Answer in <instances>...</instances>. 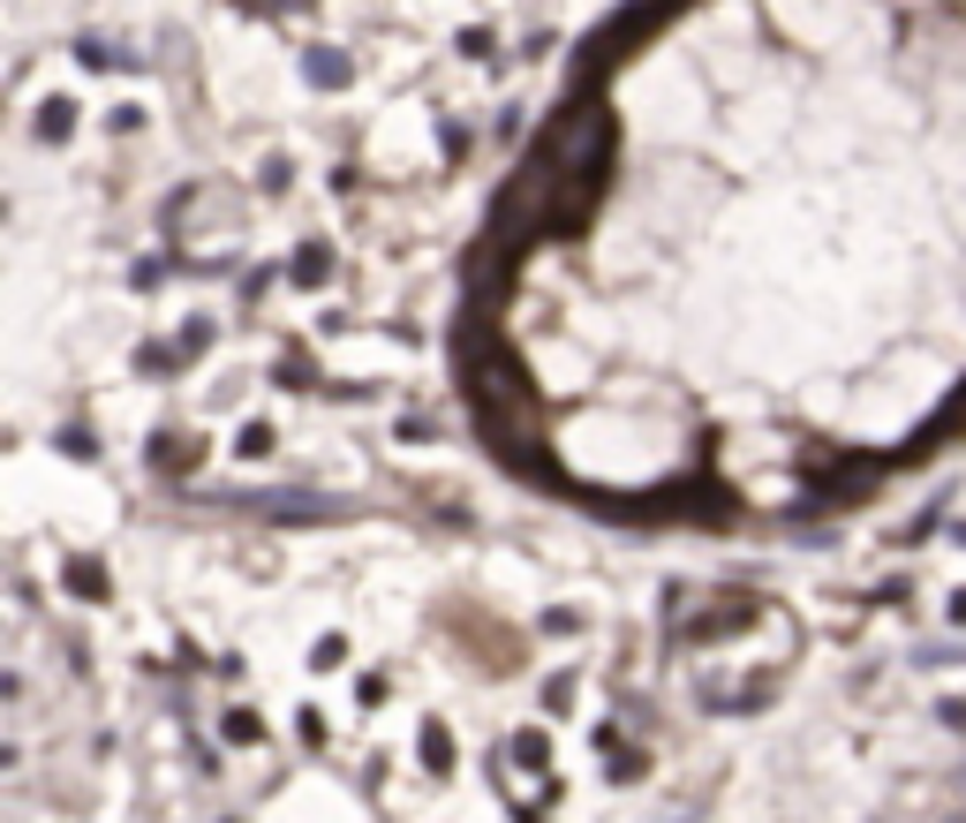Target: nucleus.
<instances>
[{
    "label": "nucleus",
    "instance_id": "f257e3e1",
    "mask_svg": "<svg viewBox=\"0 0 966 823\" xmlns=\"http://www.w3.org/2000/svg\"><path fill=\"white\" fill-rule=\"evenodd\" d=\"M612 144H620V122H612L604 91H574L544 122L537 159H544L559 181H612Z\"/></svg>",
    "mask_w": 966,
    "mask_h": 823
},
{
    "label": "nucleus",
    "instance_id": "f03ea898",
    "mask_svg": "<svg viewBox=\"0 0 966 823\" xmlns=\"http://www.w3.org/2000/svg\"><path fill=\"white\" fill-rule=\"evenodd\" d=\"M551 212H559V174L529 152V159L499 181V197H491V212H484V242L506 250V258H521L529 242L551 235Z\"/></svg>",
    "mask_w": 966,
    "mask_h": 823
},
{
    "label": "nucleus",
    "instance_id": "7ed1b4c3",
    "mask_svg": "<svg viewBox=\"0 0 966 823\" xmlns=\"http://www.w3.org/2000/svg\"><path fill=\"white\" fill-rule=\"evenodd\" d=\"M211 507L264 514V521H340V514H355V507L333 499V491H227V499H211Z\"/></svg>",
    "mask_w": 966,
    "mask_h": 823
},
{
    "label": "nucleus",
    "instance_id": "20e7f679",
    "mask_svg": "<svg viewBox=\"0 0 966 823\" xmlns=\"http://www.w3.org/2000/svg\"><path fill=\"white\" fill-rule=\"evenodd\" d=\"M347 76H355V61L340 53V45H302V84L310 91H347Z\"/></svg>",
    "mask_w": 966,
    "mask_h": 823
},
{
    "label": "nucleus",
    "instance_id": "39448f33",
    "mask_svg": "<svg viewBox=\"0 0 966 823\" xmlns=\"http://www.w3.org/2000/svg\"><path fill=\"white\" fill-rule=\"evenodd\" d=\"M288 280L294 288H325V280H333V242H302L288 258Z\"/></svg>",
    "mask_w": 966,
    "mask_h": 823
},
{
    "label": "nucleus",
    "instance_id": "423d86ee",
    "mask_svg": "<svg viewBox=\"0 0 966 823\" xmlns=\"http://www.w3.org/2000/svg\"><path fill=\"white\" fill-rule=\"evenodd\" d=\"M31 136L39 144H69L76 136V98H45L39 114H31Z\"/></svg>",
    "mask_w": 966,
    "mask_h": 823
},
{
    "label": "nucleus",
    "instance_id": "0eeeda50",
    "mask_svg": "<svg viewBox=\"0 0 966 823\" xmlns=\"http://www.w3.org/2000/svg\"><path fill=\"white\" fill-rule=\"evenodd\" d=\"M211 341H219V325H211V317H181V333H174V363H181V371H189V363H205Z\"/></svg>",
    "mask_w": 966,
    "mask_h": 823
},
{
    "label": "nucleus",
    "instance_id": "6e6552de",
    "mask_svg": "<svg viewBox=\"0 0 966 823\" xmlns=\"http://www.w3.org/2000/svg\"><path fill=\"white\" fill-rule=\"evenodd\" d=\"M61 582H69V597H84V605H106V597H114V582L98 574V560H69Z\"/></svg>",
    "mask_w": 966,
    "mask_h": 823
},
{
    "label": "nucleus",
    "instance_id": "1a4fd4ad",
    "mask_svg": "<svg viewBox=\"0 0 966 823\" xmlns=\"http://www.w3.org/2000/svg\"><path fill=\"white\" fill-rule=\"evenodd\" d=\"M197 454H205V446H197V438H174V431H159L152 438V469H181V477H189V469H197Z\"/></svg>",
    "mask_w": 966,
    "mask_h": 823
},
{
    "label": "nucleus",
    "instance_id": "9d476101",
    "mask_svg": "<svg viewBox=\"0 0 966 823\" xmlns=\"http://www.w3.org/2000/svg\"><path fill=\"white\" fill-rule=\"evenodd\" d=\"M423 763H430V771H438V779H446V771H454V733H446V726H438V718H430V726H423Z\"/></svg>",
    "mask_w": 966,
    "mask_h": 823
},
{
    "label": "nucleus",
    "instance_id": "9b49d317",
    "mask_svg": "<svg viewBox=\"0 0 966 823\" xmlns=\"http://www.w3.org/2000/svg\"><path fill=\"white\" fill-rule=\"evenodd\" d=\"M272 378H280V393H310V386H318L310 355H280V371H272Z\"/></svg>",
    "mask_w": 966,
    "mask_h": 823
},
{
    "label": "nucleus",
    "instance_id": "f8f14e48",
    "mask_svg": "<svg viewBox=\"0 0 966 823\" xmlns=\"http://www.w3.org/2000/svg\"><path fill=\"white\" fill-rule=\"evenodd\" d=\"M219 733L235 740V748H257V740H264V726H257L250 710H227V718H219Z\"/></svg>",
    "mask_w": 966,
    "mask_h": 823
},
{
    "label": "nucleus",
    "instance_id": "ddd939ff",
    "mask_svg": "<svg viewBox=\"0 0 966 823\" xmlns=\"http://www.w3.org/2000/svg\"><path fill=\"white\" fill-rule=\"evenodd\" d=\"M235 454H242V461H264V454H272V424H242V431H235Z\"/></svg>",
    "mask_w": 966,
    "mask_h": 823
},
{
    "label": "nucleus",
    "instance_id": "4468645a",
    "mask_svg": "<svg viewBox=\"0 0 966 823\" xmlns=\"http://www.w3.org/2000/svg\"><path fill=\"white\" fill-rule=\"evenodd\" d=\"M136 371H144V378H167L181 363H174V347H136Z\"/></svg>",
    "mask_w": 966,
    "mask_h": 823
},
{
    "label": "nucleus",
    "instance_id": "2eb2a0df",
    "mask_svg": "<svg viewBox=\"0 0 966 823\" xmlns=\"http://www.w3.org/2000/svg\"><path fill=\"white\" fill-rule=\"evenodd\" d=\"M544 635H559V643H567V635H582V612H574V605H551L544 612Z\"/></svg>",
    "mask_w": 966,
    "mask_h": 823
},
{
    "label": "nucleus",
    "instance_id": "dca6fc26",
    "mask_svg": "<svg viewBox=\"0 0 966 823\" xmlns=\"http://www.w3.org/2000/svg\"><path fill=\"white\" fill-rule=\"evenodd\" d=\"M294 181V167L288 159H280V152H272V159H264V167H257V189H272V197H280V189H288Z\"/></svg>",
    "mask_w": 966,
    "mask_h": 823
},
{
    "label": "nucleus",
    "instance_id": "f3484780",
    "mask_svg": "<svg viewBox=\"0 0 966 823\" xmlns=\"http://www.w3.org/2000/svg\"><path fill=\"white\" fill-rule=\"evenodd\" d=\"M61 454H69V461H91V454H98V438H91L84 424H69V431H61Z\"/></svg>",
    "mask_w": 966,
    "mask_h": 823
},
{
    "label": "nucleus",
    "instance_id": "a211bd4d",
    "mask_svg": "<svg viewBox=\"0 0 966 823\" xmlns=\"http://www.w3.org/2000/svg\"><path fill=\"white\" fill-rule=\"evenodd\" d=\"M159 280H167V258H144V264H136V272H128V288H136V295H152Z\"/></svg>",
    "mask_w": 966,
    "mask_h": 823
},
{
    "label": "nucleus",
    "instance_id": "6ab92c4d",
    "mask_svg": "<svg viewBox=\"0 0 966 823\" xmlns=\"http://www.w3.org/2000/svg\"><path fill=\"white\" fill-rule=\"evenodd\" d=\"M914 665H966V643H928V650H914Z\"/></svg>",
    "mask_w": 966,
    "mask_h": 823
},
{
    "label": "nucleus",
    "instance_id": "aec40b11",
    "mask_svg": "<svg viewBox=\"0 0 966 823\" xmlns=\"http://www.w3.org/2000/svg\"><path fill=\"white\" fill-rule=\"evenodd\" d=\"M574 702V673H551L544 680V710H567Z\"/></svg>",
    "mask_w": 966,
    "mask_h": 823
},
{
    "label": "nucleus",
    "instance_id": "412c9836",
    "mask_svg": "<svg viewBox=\"0 0 966 823\" xmlns=\"http://www.w3.org/2000/svg\"><path fill=\"white\" fill-rule=\"evenodd\" d=\"M506 748H513V763H544V733H513Z\"/></svg>",
    "mask_w": 966,
    "mask_h": 823
},
{
    "label": "nucleus",
    "instance_id": "4be33fe9",
    "mask_svg": "<svg viewBox=\"0 0 966 823\" xmlns=\"http://www.w3.org/2000/svg\"><path fill=\"white\" fill-rule=\"evenodd\" d=\"M340 657H347V643H340V635H325V643H318V650H310V665H318V673H333Z\"/></svg>",
    "mask_w": 966,
    "mask_h": 823
},
{
    "label": "nucleus",
    "instance_id": "5701e85b",
    "mask_svg": "<svg viewBox=\"0 0 966 823\" xmlns=\"http://www.w3.org/2000/svg\"><path fill=\"white\" fill-rule=\"evenodd\" d=\"M642 771H650V756H612V779H620V785H634Z\"/></svg>",
    "mask_w": 966,
    "mask_h": 823
},
{
    "label": "nucleus",
    "instance_id": "b1692460",
    "mask_svg": "<svg viewBox=\"0 0 966 823\" xmlns=\"http://www.w3.org/2000/svg\"><path fill=\"white\" fill-rule=\"evenodd\" d=\"M106 129H114V136H136V129H144V114H136V106H114V114H106Z\"/></svg>",
    "mask_w": 966,
    "mask_h": 823
},
{
    "label": "nucleus",
    "instance_id": "393cba45",
    "mask_svg": "<svg viewBox=\"0 0 966 823\" xmlns=\"http://www.w3.org/2000/svg\"><path fill=\"white\" fill-rule=\"evenodd\" d=\"M355 702H385V673H363V680H355Z\"/></svg>",
    "mask_w": 966,
    "mask_h": 823
},
{
    "label": "nucleus",
    "instance_id": "a878e982",
    "mask_svg": "<svg viewBox=\"0 0 966 823\" xmlns=\"http://www.w3.org/2000/svg\"><path fill=\"white\" fill-rule=\"evenodd\" d=\"M936 718H944L952 733H966V702H959V695H952V702H936Z\"/></svg>",
    "mask_w": 966,
    "mask_h": 823
},
{
    "label": "nucleus",
    "instance_id": "bb28decb",
    "mask_svg": "<svg viewBox=\"0 0 966 823\" xmlns=\"http://www.w3.org/2000/svg\"><path fill=\"white\" fill-rule=\"evenodd\" d=\"M959 544H966V521H959Z\"/></svg>",
    "mask_w": 966,
    "mask_h": 823
},
{
    "label": "nucleus",
    "instance_id": "cd10ccee",
    "mask_svg": "<svg viewBox=\"0 0 966 823\" xmlns=\"http://www.w3.org/2000/svg\"><path fill=\"white\" fill-rule=\"evenodd\" d=\"M959 785H966V771H959Z\"/></svg>",
    "mask_w": 966,
    "mask_h": 823
}]
</instances>
